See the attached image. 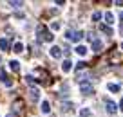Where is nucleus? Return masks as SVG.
Here are the masks:
<instances>
[{
    "label": "nucleus",
    "mask_w": 123,
    "mask_h": 117,
    "mask_svg": "<svg viewBox=\"0 0 123 117\" xmlns=\"http://www.w3.org/2000/svg\"><path fill=\"white\" fill-rule=\"evenodd\" d=\"M36 33H38V40H43V42H53L54 40V34H51V31H47L45 25H38Z\"/></svg>",
    "instance_id": "f257e3e1"
},
{
    "label": "nucleus",
    "mask_w": 123,
    "mask_h": 117,
    "mask_svg": "<svg viewBox=\"0 0 123 117\" xmlns=\"http://www.w3.org/2000/svg\"><path fill=\"white\" fill-rule=\"evenodd\" d=\"M80 92H81L83 95H91L92 92H94L92 83H91V81H81V83H80Z\"/></svg>",
    "instance_id": "f03ea898"
},
{
    "label": "nucleus",
    "mask_w": 123,
    "mask_h": 117,
    "mask_svg": "<svg viewBox=\"0 0 123 117\" xmlns=\"http://www.w3.org/2000/svg\"><path fill=\"white\" fill-rule=\"evenodd\" d=\"M65 38L67 40H73V42H80L83 38V33H76V31H67L65 33Z\"/></svg>",
    "instance_id": "7ed1b4c3"
},
{
    "label": "nucleus",
    "mask_w": 123,
    "mask_h": 117,
    "mask_svg": "<svg viewBox=\"0 0 123 117\" xmlns=\"http://www.w3.org/2000/svg\"><path fill=\"white\" fill-rule=\"evenodd\" d=\"M105 108H107V112L109 113H116V103L112 101V99H105Z\"/></svg>",
    "instance_id": "20e7f679"
},
{
    "label": "nucleus",
    "mask_w": 123,
    "mask_h": 117,
    "mask_svg": "<svg viewBox=\"0 0 123 117\" xmlns=\"http://www.w3.org/2000/svg\"><path fill=\"white\" fill-rule=\"evenodd\" d=\"M0 81H2L6 87H11V85H13V81L9 79V76L6 74V70H2V68H0Z\"/></svg>",
    "instance_id": "39448f33"
},
{
    "label": "nucleus",
    "mask_w": 123,
    "mask_h": 117,
    "mask_svg": "<svg viewBox=\"0 0 123 117\" xmlns=\"http://www.w3.org/2000/svg\"><path fill=\"white\" fill-rule=\"evenodd\" d=\"M49 54H51L53 58H56V60H58V58H62V49H60L58 45H53V47L49 49Z\"/></svg>",
    "instance_id": "423d86ee"
},
{
    "label": "nucleus",
    "mask_w": 123,
    "mask_h": 117,
    "mask_svg": "<svg viewBox=\"0 0 123 117\" xmlns=\"http://www.w3.org/2000/svg\"><path fill=\"white\" fill-rule=\"evenodd\" d=\"M29 97H31V101H35V103H36V101L40 99V90L33 87V88L29 90Z\"/></svg>",
    "instance_id": "0eeeda50"
},
{
    "label": "nucleus",
    "mask_w": 123,
    "mask_h": 117,
    "mask_svg": "<svg viewBox=\"0 0 123 117\" xmlns=\"http://www.w3.org/2000/svg\"><path fill=\"white\" fill-rule=\"evenodd\" d=\"M101 49H103V43L100 40H92V50L94 52H101Z\"/></svg>",
    "instance_id": "6e6552de"
},
{
    "label": "nucleus",
    "mask_w": 123,
    "mask_h": 117,
    "mask_svg": "<svg viewBox=\"0 0 123 117\" xmlns=\"http://www.w3.org/2000/svg\"><path fill=\"white\" fill-rule=\"evenodd\" d=\"M71 68H73V63H71V60H65L63 63H62V70H63V72H69Z\"/></svg>",
    "instance_id": "1a4fd4ad"
},
{
    "label": "nucleus",
    "mask_w": 123,
    "mask_h": 117,
    "mask_svg": "<svg viewBox=\"0 0 123 117\" xmlns=\"http://www.w3.org/2000/svg\"><path fill=\"white\" fill-rule=\"evenodd\" d=\"M9 67H11L13 72H18V70H20V63H18L16 60H11V61H9Z\"/></svg>",
    "instance_id": "9d476101"
},
{
    "label": "nucleus",
    "mask_w": 123,
    "mask_h": 117,
    "mask_svg": "<svg viewBox=\"0 0 123 117\" xmlns=\"http://www.w3.org/2000/svg\"><path fill=\"white\" fill-rule=\"evenodd\" d=\"M78 117H92V112L89 108H81L80 113H78Z\"/></svg>",
    "instance_id": "9b49d317"
},
{
    "label": "nucleus",
    "mask_w": 123,
    "mask_h": 117,
    "mask_svg": "<svg viewBox=\"0 0 123 117\" xmlns=\"http://www.w3.org/2000/svg\"><path fill=\"white\" fill-rule=\"evenodd\" d=\"M74 50H76V54H80V56H85V54H87V47L85 45H78Z\"/></svg>",
    "instance_id": "f8f14e48"
},
{
    "label": "nucleus",
    "mask_w": 123,
    "mask_h": 117,
    "mask_svg": "<svg viewBox=\"0 0 123 117\" xmlns=\"http://www.w3.org/2000/svg\"><path fill=\"white\" fill-rule=\"evenodd\" d=\"M0 49L2 50H9V42L6 38H0Z\"/></svg>",
    "instance_id": "ddd939ff"
},
{
    "label": "nucleus",
    "mask_w": 123,
    "mask_h": 117,
    "mask_svg": "<svg viewBox=\"0 0 123 117\" xmlns=\"http://www.w3.org/2000/svg\"><path fill=\"white\" fill-rule=\"evenodd\" d=\"M42 112H43V113H49V112H51V105H49V101H43V103H42Z\"/></svg>",
    "instance_id": "4468645a"
},
{
    "label": "nucleus",
    "mask_w": 123,
    "mask_h": 117,
    "mask_svg": "<svg viewBox=\"0 0 123 117\" xmlns=\"http://www.w3.org/2000/svg\"><path fill=\"white\" fill-rule=\"evenodd\" d=\"M73 103H63V105H62V112H71V110H73Z\"/></svg>",
    "instance_id": "2eb2a0df"
},
{
    "label": "nucleus",
    "mask_w": 123,
    "mask_h": 117,
    "mask_svg": "<svg viewBox=\"0 0 123 117\" xmlns=\"http://www.w3.org/2000/svg\"><path fill=\"white\" fill-rule=\"evenodd\" d=\"M105 22H107L109 25H111V23L114 22V15H112L111 11H109V13H105Z\"/></svg>",
    "instance_id": "dca6fc26"
},
{
    "label": "nucleus",
    "mask_w": 123,
    "mask_h": 117,
    "mask_svg": "<svg viewBox=\"0 0 123 117\" xmlns=\"http://www.w3.org/2000/svg\"><path fill=\"white\" fill-rule=\"evenodd\" d=\"M100 31H101V33H107L109 36H111V34H114V33H112V29H111L109 25H100Z\"/></svg>",
    "instance_id": "f3484780"
},
{
    "label": "nucleus",
    "mask_w": 123,
    "mask_h": 117,
    "mask_svg": "<svg viewBox=\"0 0 123 117\" xmlns=\"http://www.w3.org/2000/svg\"><path fill=\"white\" fill-rule=\"evenodd\" d=\"M107 90H111V92H118L119 90V87L116 83H107Z\"/></svg>",
    "instance_id": "a211bd4d"
},
{
    "label": "nucleus",
    "mask_w": 123,
    "mask_h": 117,
    "mask_svg": "<svg viewBox=\"0 0 123 117\" xmlns=\"http://www.w3.org/2000/svg\"><path fill=\"white\" fill-rule=\"evenodd\" d=\"M13 50H15L16 54H20V52H22V50H24V45H22V43H20V42H18V43H15V49H13Z\"/></svg>",
    "instance_id": "6ab92c4d"
},
{
    "label": "nucleus",
    "mask_w": 123,
    "mask_h": 117,
    "mask_svg": "<svg viewBox=\"0 0 123 117\" xmlns=\"http://www.w3.org/2000/svg\"><path fill=\"white\" fill-rule=\"evenodd\" d=\"M100 18H101V13L100 11H94V13H92V22H98Z\"/></svg>",
    "instance_id": "aec40b11"
},
{
    "label": "nucleus",
    "mask_w": 123,
    "mask_h": 117,
    "mask_svg": "<svg viewBox=\"0 0 123 117\" xmlns=\"http://www.w3.org/2000/svg\"><path fill=\"white\" fill-rule=\"evenodd\" d=\"M9 6H11V7H15V9H20L24 6V2H9Z\"/></svg>",
    "instance_id": "412c9836"
},
{
    "label": "nucleus",
    "mask_w": 123,
    "mask_h": 117,
    "mask_svg": "<svg viewBox=\"0 0 123 117\" xmlns=\"http://www.w3.org/2000/svg\"><path fill=\"white\" fill-rule=\"evenodd\" d=\"M51 27H53L54 31H58V29H60V23H58V22H54V23H53V25H51Z\"/></svg>",
    "instance_id": "4be33fe9"
},
{
    "label": "nucleus",
    "mask_w": 123,
    "mask_h": 117,
    "mask_svg": "<svg viewBox=\"0 0 123 117\" xmlns=\"http://www.w3.org/2000/svg\"><path fill=\"white\" fill-rule=\"evenodd\" d=\"M119 108H121V112H123V99L119 101Z\"/></svg>",
    "instance_id": "5701e85b"
},
{
    "label": "nucleus",
    "mask_w": 123,
    "mask_h": 117,
    "mask_svg": "<svg viewBox=\"0 0 123 117\" xmlns=\"http://www.w3.org/2000/svg\"><path fill=\"white\" fill-rule=\"evenodd\" d=\"M121 50H123V42H121Z\"/></svg>",
    "instance_id": "b1692460"
},
{
    "label": "nucleus",
    "mask_w": 123,
    "mask_h": 117,
    "mask_svg": "<svg viewBox=\"0 0 123 117\" xmlns=\"http://www.w3.org/2000/svg\"><path fill=\"white\" fill-rule=\"evenodd\" d=\"M121 18H123V13H121Z\"/></svg>",
    "instance_id": "393cba45"
},
{
    "label": "nucleus",
    "mask_w": 123,
    "mask_h": 117,
    "mask_svg": "<svg viewBox=\"0 0 123 117\" xmlns=\"http://www.w3.org/2000/svg\"><path fill=\"white\" fill-rule=\"evenodd\" d=\"M0 61H2V58H0Z\"/></svg>",
    "instance_id": "a878e982"
}]
</instances>
